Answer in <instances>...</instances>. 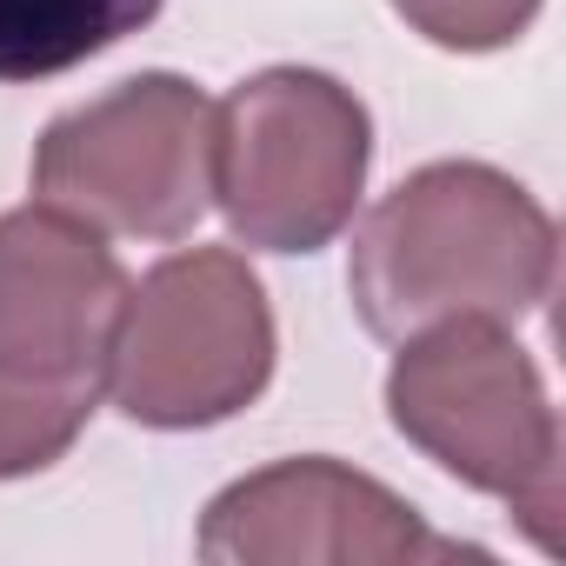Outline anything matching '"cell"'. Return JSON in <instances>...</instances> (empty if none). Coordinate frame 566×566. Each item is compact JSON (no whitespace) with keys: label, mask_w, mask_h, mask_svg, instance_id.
<instances>
[{"label":"cell","mask_w":566,"mask_h":566,"mask_svg":"<svg viewBox=\"0 0 566 566\" xmlns=\"http://www.w3.org/2000/svg\"><path fill=\"white\" fill-rule=\"evenodd\" d=\"M559 227L486 160L413 167L354 233L347 294L374 340H407L433 321H526L553 294Z\"/></svg>","instance_id":"obj_1"},{"label":"cell","mask_w":566,"mask_h":566,"mask_svg":"<svg viewBox=\"0 0 566 566\" xmlns=\"http://www.w3.org/2000/svg\"><path fill=\"white\" fill-rule=\"evenodd\" d=\"M387 420L460 486L500 500L539 553H559V413L506 321H433L394 340Z\"/></svg>","instance_id":"obj_2"},{"label":"cell","mask_w":566,"mask_h":566,"mask_svg":"<svg viewBox=\"0 0 566 566\" xmlns=\"http://www.w3.org/2000/svg\"><path fill=\"white\" fill-rule=\"evenodd\" d=\"M280 360L260 273L233 247H187L127 287L101 394L154 433H193L247 413Z\"/></svg>","instance_id":"obj_3"},{"label":"cell","mask_w":566,"mask_h":566,"mask_svg":"<svg viewBox=\"0 0 566 566\" xmlns=\"http://www.w3.org/2000/svg\"><path fill=\"white\" fill-rule=\"evenodd\" d=\"M374 167L367 101L321 67H260L213 107V207L260 253H321Z\"/></svg>","instance_id":"obj_4"},{"label":"cell","mask_w":566,"mask_h":566,"mask_svg":"<svg viewBox=\"0 0 566 566\" xmlns=\"http://www.w3.org/2000/svg\"><path fill=\"white\" fill-rule=\"evenodd\" d=\"M34 200L120 240H187L213 207V101L187 74H134L34 140Z\"/></svg>","instance_id":"obj_5"},{"label":"cell","mask_w":566,"mask_h":566,"mask_svg":"<svg viewBox=\"0 0 566 566\" xmlns=\"http://www.w3.org/2000/svg\"><path fill=\"white\" fill-rule=\"evenodd\" d=\"M193 546L213 566H420L453 553L480 559V546L440 539L387 480L327 453L273 460L220 486Z\"/></svg>","instance_id":"obj_6"},{"label":"cell","mask_w":566,"mask_h":566,"mask_svg":"<svg viewBox=\"0 0 566 566\" xmlns=\"http://www.w3.org/2000/svg\"><path fill=\"white\" fill-rule=\"evenodd\" d=\"M127 287V266L87 220L48 200L8 207L0 213V374L101 387Z\"/></svg>","instance_id":"obj_7"},{"label":"cell","mask_w":566,"mask_h":566,"mask_svg":"<svg viewBox=\"0 0 566 566\" xmlns=\"http://www.w3.org/2000/svg\"><path fill=\"white\" fill-rule=\"evenodd\" d=\"M160 8L167 0H0V87L54 81L154 28Z\"/></svg>","instance_id":"obj_8"},{"label":"cell","mask_w":566,"mask_h":566,"mask_svg":"<svg viewBox=\"0 0 566 566\" xmlns=\"http://www.w3.org/2000/svg\"><path fill=\"white\" fill-rule=\"evenodd\" d=\"M94 407H101V387H54V380L0 374V480H28L67 460Z\"/></svg>","instance_id":"obj_9"},{"label":"cell","mask_w":566,"mask_h":566,"mask_svg":"<svg viewBox=\"0 0 566 566\" xmlns=\"http://www.w3.org/2000/svg\"><path fill=\"white\" fill-rule=\"evenodd\" d=\"M387 8L447 54H500L539 21L546 0H387Z\"/></svg>","instance_id":"obj_10"}]
</instances>
